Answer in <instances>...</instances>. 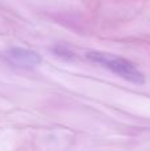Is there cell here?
Instances as JSON below:
<instances>
[{
  "label": "cell",
  "instance_id": "1",
  "mask_svg": "<svg viewBox=\"0 0 150 151\" xmlns=\"http://www.w3.org/2000/svg\"><path fill=\"white\" fill-rule=\"evenodd\" d=\"M87 57L93 63L101 64L102 66L108 68L113 73L118 74L120 77L125 78V80L130 81V82L136 83V85H142L145 82L144 74L141 72H138V69H136V66L132 63H129L128 60H125L122 57L104 52H96V50L89 52L87 55Z\"/></svg>",
  "mask_w": 150,
  "mask_h": 151
},
{
  "label": "cell",
  "instance_id": "2",
  "mask_svg": "<svg viewBox=\"0 0 150 151\" xmlns=\"http://www.w3.org/2000/svg\"><path fill=\"white\" fill-rule=\"evenodd\" d=\"M7 60L12 65L19 66L24 69H32L41 64V57L36 52H32L28 49H21V48H12L5 55Z\"/></svg>",
  "mask_w": 150,
  "mask_h": 151
}]
</instances>
